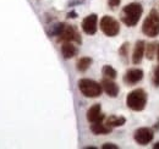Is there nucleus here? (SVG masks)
<instances>
[{
	"label": "nucleus",
	"instance_id": "obj_6",
	"mask_svg": "<svg viewBox=\"0 0 159 149\" xmlns=\"http://www.w3.org/2000/svg\"><path fill=\"white\" fill-rule=\"evenodd\" d=\"M100 29L108 37H115L120 32V25L111 16H103L100 20Z\"/></svg>",
	"mask_w": 159,
	"mask_h": 149
},
{
	"label": "nucleus",
	"instance_id": "obj_19",
	"mask_svg": "<svg viewBox=\"0 0 159 149\" xmlns=\"http://www.w3.org/2000/svg\"><path fill=\"white\" fill-rule=\"evenodd\" d=\"M119 53H120V55L122 56V57H125V60H126L127 54H129V43H127V42H126V43H124V44L121 45Z\"/></svg>",
	"mask_w": 159,
	"mask_h": 149
},
{
	"label": "nucleus",
	"instance_id": "obj_1",
	"mask_svg": "<svg viewBox=\"0 0 159 149\" xmlns=\"http://www.w3.org/2000/svg\"><path fill=\"white\" fill-rule=\"evenodd\" d=\"M143 14V7L139 2H131L126 5L121 11V21L129 26L134 27L136 26L141 20V16Z\"/></svg>",
	"mask_w": 159,
	"mask_h": 149
},
{
	"label": "nucleus",
	"instance_id": "obj_3",
	"mask_svg": "<svg viewBox=\"0 0 159 149\" xmlns=\"http://www.w3.org/2000/svg\"><path fill=\"white\" fill-rule=\"evenodd\" d=\"M126 104L134 111H142L147 105V93L141 88L130 92L126 98Z\"/></svg>",
	"mask_w": 159,
	"mask_h": 149
},
{
	"label": "nucleus",
	"instance_id": "obj_16",
	"mask_svg": "<svg viewBox=\"0 0 159 149\" xmlns=\"http://www.w3.org/2000/svg\"><path fill=\"white\" fill-rule=\"evenodd\" d=\"M92 65V59L88 57V56H84V57H81L79 61H77V70L81 72H84L86 70H88V67Z\"/></svg>",
	"mask_w": 159,
	"mask_h": 149
},
{
	"label": "nucleus",
	"instance_id": "obj_13",
	"mask_svg": "<svg viewBox=\"0 0 159 149\" xmlns=\"http://www.w3.org/2000/svg\"><path fill=\"white\" fill-rule=\"evenodd\" d=\"M61 54L65 59H71L77 54V48L71 42H64L61 47Z\"/></svg>",
	"mask_w": 159,
	"mask_h": 149
},
{
	"label": "nucleus",
	"instance_id": "obj_14",
	"mask_svg": "<svg viewBox=\"0 0 159 149\" xmlns=\"http://www.w3.org/2000/svg\"><path fill=\"white\" fill-rule=\"evenodd\" d=\"M91 131L94 134H108L111 132V127H109L107 124H103V121H100V122H93L91 125Z\"/></svg>",
	"mask_w": 159,
	"mask_h": 149
},
{
	"label": "nucleus",
	"instance_id": "obj_5",
	"mask_svg": "<svg viewBox=\"0 0 159 149\" xmlns=\"http://www.w3.org/2000/svg\"><path fill=\"white\" fill-rule=\"evenodd\" d=\"M54 33L62 42H77V43H81V38H80L77 29L75 27L70 26V25L60 23V25L57 26Z\"/></svg>",
	"mask_w": 159,
	"mask_h": 149
},
{
	"label": "nucleus",
	"instance_id": "obj_15",
	"mask_svg": "<svg viewBox=\"0 0 159 149\" xmlns=\"http://www.w3.org/2000/svg\"><path fill=\"white\" fill-rule=\"evenodd\" d=\"M125 122H126V119L124 117V116H115V115H111V116H109L108 119H107V121H105V124L109 126V127H120V126H122V125H125Z\"/></svg>",
	"mask_w": 159,
	"mask_h": 149
},
{
	"label": "nucleus",
	"instance_id": "obj_2",
	"mask_svg": "<svg viewBox=\"0 0 159 149\" xmlns=\"http://www.w3.org/2000/svg\"><path fill=\"white\" fill-rule=\"evenodd\" d=\"M142 32L147 37L154 38L159 36V12L152 9L142 25Z\"/></svg>",
	"mask_w": 159,
	"mask_h": 149
},
{
	"label": "nucleus",
	"instance_id": "obj_11",
	"mask_svg": "<svg viewBox=\"0 0 159 149\" xmlns=\"http://www.w3.org/2000/svg\"><path fill=\"white\" fill-rule=\"evenodd\" d=\"M102 88L104 89L105 93L108 94L109 97H111V98H115L119 94V86L115 82H113L111 79H109V78H104L102 81Z\"/></svg>",
	"mask_w": 159,
	"mask_h": 149
},
{
	"label": "nucleus",
	"instance_id": "obj_4",
	"mask_svg": "<svg viewBox=\"0 0 159 149\" xmlns=\"http://www.w3.org/2000/svg\"><path fill=\"white\" fill-rule=\"evenodd\" d=\"M80 92L87 98H97L102 94V84L98 82L89 79V78H82L79 81Z\"/></svg>",
	"mask_w": 159,
	"mask_h": 149
},
{
	"label": "nucleus",
	"instance_id": "obj_12",
	"mask_svg": "<svg viewBox=\"0 0 159 149\" xmlns=\"http://www.w3.org/2000/svg\"><path fill=\"white\" fill-rule=\"evenodd\" d=\"M144 48H146V43L143 40H137L134 48V53H132V62L135 65L141 64L143 56H144Z\"/></svg>",
	"mask_w": 159,
	"mask_h": 149
},
{
	"label": "nucleus",
	"instance_id": "obj_23",
	"mask_svg": "<svg viewBox=\"0 0 159 149\" xmlns=\"http://www.w3.org/2000/svg\"><path fill=\"white\" fill-rule=\"evenodd\" d=\"M153 148H154V149H159V142H157V143L153 146Z\"/></svg>",
	"mask_w": 159,
	"mask_h": 149
},
{
	"label": "nucleus",
	"instance_id": "obj_20",
	"mask_svg": "<svg viewBox=\"0 0 159 149\" xmlns=\"http://www.w3.org/2000/svg\"><path fill=\"white\" fill-rule=\"evenodd\" d=\"M153 82H154V86H156V87H159V65L156 67V70H154Z\"/></svg>",
	"mask_w": 159,
	"mask_h": 149
},
{
	"label": "nucleus",
	"instance_id": "obj_22",
	"mask_svg": "<svg viewBox=\"0 0 159 149\" xmlns=\"http://www.w3.org/2000/svg\"><path fill=\"white\" fill-rule=\"evenodd\" d=\"M103 149H118V146L116 144H113V143H105L103 144Z\"/></svg>",
	"mask_w": 159,
	"mask_h": 149
},
{
	"label": "nucleus",
	"instance_id": "obj_17",
	"mask_svg": "<svg viewBox=\"0 0 159 149\" xmlns=\"http://www.w3.org/2000/svg\"><path fill=\"white\" fill-rule=\"evenodd\" d=\"M157 44L156 43H148L146 44V48H144V54H146V57L148 60H153L154 57V54L157 52Z\"/></svg>",
	"mask_w": 159,
	"mask_h": 149
},
{
	"label": "nucleus",
	"instance_id": "obj_18",
	"mask_svg": "<svg viewBox=\"0 0 159 149\" xmlns=\"http://www.w3.org/2000/svg\"><path fill=\"white\" fill-rule=\"evenodd\" d=\"M102 72H103V76H104L105 78H109V79H115V78H116V74H116V70L113 69L110 65L103 66Z\"/></svg>",
	"mask_w": 159,
	"mask_h": 149
},
{
	"label": "nucleus",
	"instance_id": "obj_24",
	"mask_svg": "<svg viewBox=\"0 0 159 149\" xmlns=\"http://www.w3.org/2000/svg\"><path fill=\"white\" fill-rule=\"evenodd\" d=\"M157 59H158V61H159V44H158V47H157Z\"/></svg>",
	"mask_w": 159,
	"mask_h": 149
},
{
	"label": "nucleus",
	"instance_id": "obj_21",
	"mask_svg": "<svg viewBox=\"0 0 159 149\" xmlns=\"http://www.w3.org/2000/svg\"><path fill=\"white\" fill-rule=\"evenodd\" d=\"M121 2V0H108V5L111 7V9H115L118 7Z\"/></svg>",
	"mask_w": 159,
	"mask_h": 149
},
{
	"label": "nucleus",
	"instance_id": "obj_8",
	"mask_svg": "<svg viewBox=\"0 0 159 149\" xmlns=\"http://www.w3.org/2000/svg\"><path fill=\"white\" fill-rule=\"evenodd\" d=\"M97 23H98V17L96 14L88 15L87 17H84L82 21V29L86 34H94L97 32Z\"/></svg>",
	"mask_w": 159,
	"mask_h": 149
},
{
	"label": "nucleus",
	"instance_id": "obj_9",
	"mask_svg": "<svg viewBox=\"0 0 159 149\" xmlns=\"http://www.w3.org/2000/svg\"><path fill=\"white\" fill-rule=\"evenodd\" d=\"M143 78V71L141 69H130L124 76V82L127 84H136Z\"/></svg>",
	"mask_w": 159,
	"mask_h": 149
},
{
	"label": "nucleus",
	"instance_id": "obj_10",
	"mask_svg": "<svg viewBox=\"0 0 159 149\" xmlns=\"http://www.w3.org/2000/svg\"><path fill=\"white\" fill-rule=\"evenodd\" d=\"M105 117H104V115L102 114V108H100V104H94V105H92L89 109H88V111H87V120L91 122V124H93V122H100V121H103Z\"/></svg>",
	"mask_w": 159,
	"mask_h": 149
},
{
	"label": "nucleus",
	"instance_id": "obj_7",
	"mask_svg": "<svg viewBox=\"0 0 159 149\" xmlns=\"http://www.w3.org/2000/svg\"><path fill=\"white\" fill-rule=\"evenodd\" d=\"M134 138H135V141L139 143V146H147V144H149L153 141L154 132H153L152 129L141 127V129H139V130L135 132Z\"/></svg>",
	"mask_w": 159,
	"mask_h": 149
}]
</instances>
